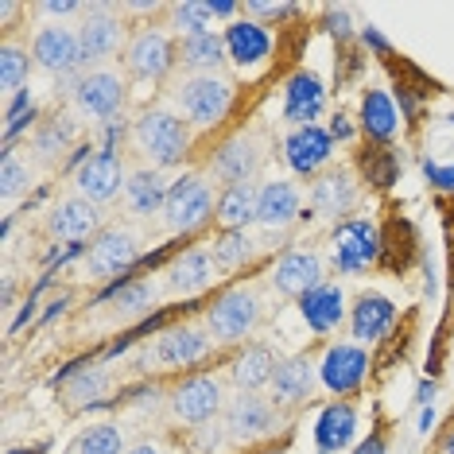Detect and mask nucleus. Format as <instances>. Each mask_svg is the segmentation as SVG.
<instances>
[{
  "label": "nucleus",
  "instance_id": "f257e3e1",
  "mask_svg": "<svg viewBox=\"0 0 454 454\" xmlns=\"http://www.w3.org/2000/svg\"><path fill=\"white\" fill-rule=\"evenodd\" d=\"M233 98H237V90L225 74H187L175 82V90H171L175 113H179L191 129L222 125L233 109Z\"/></svg>",
  "mask_w": 454,
  "mask_h": 454
},
{
  "label": "nucleus",
  "instance_id": "f03ea898",
  "mask_svg": "<svg viewBox=\"0 0 454 454\" xmlns=\"http://www.w3.org/2000/svg\"><path fill=\"white\" fill-rule=\"evenodd\" d=\"M191 140H194V129L171 109H148L132 125V144L148 160V168H156V171L183 163V156L191 152Z\"/></svg>",
  "mask_w": 454,
  "mask_h": 454
},
{
  "label": "nucleus",
  "instance_id": "7ed1b4c3",
  "mask_svg": "<svg viewBox=\"0 0 454 454\" xmlns=\"http://www.w3.org/2000/svg\"><path fill=\"white\" fill-rule=\"evenodd\" d=\"M261 323V295L253 287H233L214 299V307H206L202 315V326L210 330L214 346H233V342H245V338L256 330Z\"/></svg>",
  "mask_w": 454,
  "mask_h": 454
},
{
  "label": "nucleus",
  "instance_id": "20e7f679",
  "mask_svg": "<svg viewBox=\"0 0 454 454\" xmlns=\"http://www.w3.org/2000/svg\"><path fill=\"white\" fill-rule=\"evenodd\" d=\"M218 202H214V187L206 175H179L171 179L168 202H163V225L168 233H191L202 222L214 218Z\"/></svg>",
  "mask_w": 454,
  "mask_h": 454
},
{
  "label": "nucleus",
  "instance_id": "39448f33",
  "mask_svg": "<svg viewBox=\"0 0 454 454\" xmlns=\"http://www.w3.org/2000/svg\"><path fill=\"white\" fill-rule=\"evenodd\" d=\"M70 101L82 117L90 121H113L121 117L129 101V86L117 70L109 67H94V70H82V74L70 82Z\"/></svg>",
  "mask_w": 454,
  "mask_h": 454
},
{
  "label": "nucleus",
  "instance_id": "423d86ee",
  "mask_svg": "<svg viewBox=\"0 0 454 454\" xmlns=\"http://www.w3.org/2000/svg\"><path fill=\"white\" fill-rule=\"evenodd\" d=\"M137 261H140V241L132 230H125V225L101 230L94 241L86 245V253H82V268H86L90 280H113V284H117V276L129 272Z\"/></svg>",
  "mask_w": 454,
  "mask_h": 454
},
{
  "label": "nucleus",
  "instance_id": "0eeeda50",
  "mask_svg": "<svg viewBox=\"0 0 454 454\" xmlns=\"http://www.w3.org/2000/svg\"><path fill=\"white\" fill-rule=\"evenodd\" d=\"M125 183H129L125 160H121L113 148L90 152L74 171V194L90 199L94 206H106V202L117 199V194H125Z\"/></svg>",
  "mask_w": 454,
  "mask_h": 454
},
{
  "label": "nucleus",
  "instance_id": "6e6552de",
  "mask_svg": "<svg viewBox=\"0 0 454 454\" xmlns=\"http://www.w3.org/2000/svg\"><path fill=\"white\" fill-rule=\"evenodd\" d=\"M380 253V233L369 218H346L338 222L334 237H330V261L342 276H357L377 261Z\"/></svg>",
  "mask_w": 454,
  "mask_h": 454
},
{
  "label": "nucleus",
  "instance_id": "1a4fd4ad",
  "mask_svg": "<svg viewBox=\"0 0 454 454\" xmlns=\"http://www.w3.org/2000/svg\"><path fill=\"white\" fill-rule=\"evenodd\" d=\"M214 349V338L210 330L199 326V323H183V326H171L156 338V346L148 349L144 365H160V369H187V365H199V361Z\"/></svg>",
  "mask_w": 454,
  "mask_h": 454
},
{
  "label": "nucleus",
  "instance_id": "9d476101",
  "mask_svg": "<svg viewBox=\"0 0 454 454\" xmlns=\"http://www.w3.org/2000/svg\"><path fill=\"white\" fill-rule=\"evenodd\" d=\"M32 59L35 67H43L47 74H74L82 63V43H78V27H67V24H39L35 35H32Z\"/></svg>",
  "mask_w": 454,
  "mask_h": 454
},
{
  "label": "nucleus",
  "instance_id": "9b49d317",
  "mask_svg": "<svg viewBox=\"0 0 454 454\" xmlns=\"http://www.w3.org/2000/svg\"><path fill=\"white\" fill-rule=\"evenodd\" d=\"M369 377V354L357 342H334L326 346L323 361H318V385L334 396H349L361 388V380Z\"/></svg>",
  "mask_w": 454,
  "mask_h": 454
},
{
  "label": "nucleus",
  "instance_id": "f8f14e48",
  "mask_svg": "<svg viewBox=\"0 0 454 454\" xmlns=\"http://www.w3.org/2000/svg\"><path fill=\"white\" fill-rule=\"evenodd\" d=\"M276 431V404L261 392H237L225 408V435L233 442H256Z\"/></svg>",
  "mask_w": 454,
  "mask_h": 454
},
{
  "label": "nucleus",
  "instance_id": "ddd939ff",
  "mask_svg": "<svg viewBox=\"0 0 454 454\" xmlns=\"http://www.w3.org/2000/svg\"><path fill=\"white\" fill-rule=\"evenodd\" d=\"M78 43H82V63L94 70L98 63H106V59H113L121 51V43H125V24H121L106 4H94L82 12Z\"/></svg>",
  "mask_w": 454,
  "mask_h": 454
},
{
  "label": "nucleus",
  "instance_id": "4468645a",
  "mask_svg": "<svg viewBox=\"0 0 454 454\" xmlns=\"http://www.w3.org/2000/svg\"><path fill=\"white\" fill-rule=\"evenodd\" d=\"M280 148H284V163L292 168V175H299V179H315V175L334 160V137H330L323 125L292 129Z\"/></svg>",
  "mask_w": 454,
  "mask_h": 454
},
{
  "label": "nucleus",
  "instance_id": "2eb2a0df",
  "mask_svg": "<svg viewBox=\"0 0 454 454\" xmlns=\"http://www.w3.org/2000/svg\"><path fill=\"white\" fill-rule=\"evenodd\" d=\"M175 59H179V51L171 47V39L160 27H144V32H137L125 43V70L129 78H140V82L163 78L175 67Z\"/></svg>",
  "mask_w": 454,
  "mask_h": 454
},
{
  "label": "nucleus",
  "instance_id": "dca6fc26",
  "mask_svg": "<svg viewBox=\"0 0 454 454\" xmlns=\"http://www.w3.org/2000/svg\"><path fill=\"white\" fill-rule=\"evenodd\" d=\"M268 284H272L280 295L303 299L307 292H315L318 284H326V264L315 249H287L280 261L272 264Z\"/></svg>",
  "mask_w": 454,
  "mask_h": 454
},
{
  "label": "nucleus",
  "instance_id": "f3484780",
  "mask_svg": "<svg viewBox=\"0 0 454 454\" xmlns=\"http://www.w3.org/2000/svg\"><path fill=\"white\" fill-rule=\"evenodd\" d=\"M222 380L218 377H187L171 392V416L187 427H202L222 411Z\"/></svg>",
  "mask_w": 454,
  "mask_h": 454
},
{
  "label": "nucleus",
  "instance_id": "a211bd4d",
  "mask_svg": "<svg viewBox=\"0 0 454 454\" xmlns=\"http://www.w3.org/2000/svg\"><path fill=\"white\" fill-rule=\"evenodd\" d=\"M225 55H230V63L237 70H256L268 63V55H272L276 39H272V27L256 24V20H249L241 12V20H233V24H225Z\"/></svg>",
  "mask_w": 454,
  "mask_h": 454
},
{
  "label": "nucleus",
  "instance_id": "6ab92c4d",
  "mask_svg": "<svg viewBox=\"0 0 454 454\" xmlns=\"http://www.w3.org/2000/svg\"><path fill=\"white\" fill-rule=\"evenodd\" d=\"M261 160H264V152H261V144H256V137H233L214 152L210 179L222 183V191L245 187V183H253V175L261 171Z\"/></svg>",
  "mask_w": 454,
  "mask_h": 454
},
{
  "label": "nucleus",
  "instance_id": "aec40b11",
  "mask_svg": "<svg viewBox=\"0 0 454 454\" xmlns=\"http://www.w3.org/2000/svg\"><path fill=\"white\" fill-rule=\"evenodd\" d=\"M47 230H51V237L70 241V245L86 241V237H98L101 233V206L82 199V194L59 199L55 206H51V214H47Z\"/></svg>",
  "mask_w": 454,
  "mask_h": 454
},
{
  "label": "nucleus",
  "instance_id": "412c9836",
  "mask_svg": "<svg viewBox=\"0 0 454 454\" xmlns=\"http://www.w3.org/2000/svg\"><path fill=\"white\" fill-rule=\"evenodd\" d=\"M323 113H326L323 78L311 74V70H295V74L284 82V121L292 129H303V125H315Z\"/></svg>",
  "mask_w": 454,
  "mask_h": 454
},
{
  "label": "nucleus",
  "instance_id": "4be33fe9",
  "mask_svg": "<svg viewBox=\"0 0 454 454\" xmlns=\"http://www.w3.org/2000/svg\"><path fill=\"white\" fill-rule=\"evenodd\" d=\"M218 261H214L210 245H194V249H183L168 268V287L171 295H202L206 287L218 280Z\"/></svg>",
  "mask_w": 454,
  "mask_h": 454
},
{
  "label": "nucleus",
  "instance_id": "5701e85b",
  "mask_svg": "<svg viewBox=\"0 0 454 454\" xmlns=\"http://www.w3.org/2000/svg\"><path fill=\"white\" fill-rule=\"evenodd\" d=\"M303 210V191L292 179H268L256 187V225L264 230H287Z\"/></svg>",
  "mask_w": 454,
  "mask_h": 454
},
{
  "label": "nucleus",
  "instance_id": "b1692460",
  "mask_svg": "<svg viewBox=\"0 0 454 454\" xmlns=\"http://www.w3.org/2000/svg\"><path fill=\"white\" fill-rule=\"evenodd\" d=\"M315 385H318V365L307 354H292L276 365V377L268 385V392H272L276 408H292V404H303L315 392Z\"/></svg>",
  "mask_w": 454,
  "mask_h": 454
},
{
  "label": "nucleus",
  "instance_id": "393cba45",
  "mask_svg": "<svg viewBox=\"0 0 454 454\" xmlns=\"http://www.w3.org/2000/svg\"><path fill=\"white\" fill-rule=\"evenodd\" d=\"M396 323V303L388 295H377V292H365L357 295V303L349 307V334H354L357 346H373L392 330Z\"/></svg>",
  "mask_w": 454,
  "mask_h": 454
},
{
  "label": "nucleus",
  "instance_id": "a878e982",
  "mask_svg": "<svg viewBox=\"0 0 454 454\" xmlns=\"http://www.w3.org/2000/svg\"><path fill=\"white\" fill-rule=\"evenodd\" d=\"M299 318L311 334H334L346 323V292L338 284H318L315 292L299 299Z\"/></svg>",
  "mask_w": 454,
  "mask_h": 454
},
{
  "label": "nucleus",
  "instance_id": "bb28decb",
  "mask_svg": "<svg viewBox=\"0 0 454 454\" xmlns=\"http://www.w3.org/2000/svg\"><path fill=\"white\" fill-rule=\"evenodd\" d=\"M307 206L318 214V218H342L357 206V183L349 171H326L311 183V194H307Z\"/></svg>",
  "mask_w": 454,
  "mask_h": 454
},
{
  "label": "nucleus",
  "instance_id": "cd10ccee",
  "mask_svg": "<svg viewBox=\"0 0 454 454\" xmlns=\"http://www.w3.org/2000/svg\"><path fill=\"white\" fill-rule=\"evenodd\" d=\"M354 439H357V411H354V404L338 400V404H326L323 411H318V419H315L318 450L338 454V450L354 447Z\"/></svg>",
  "mask_w": 454,
  "mask_h": 454
},
{
  "label": "nucleus",
  "instance_id": "c85d7f7f",
  "mask_svg": "<svg viewBox=\"0 0 454 454\" xmlns=\"http://www.w3.org/2000/svg\"><path fill=\"white\" fill-rule=\"evenodd\" d=\"M168 191H171V183L163 179V171L137 168V171H129V183H125V206L137 218H152V214H163Z\"/></svg>",
  "mask_w": 454,
  "mask_h": 454
},
{
  "label": "nucleus",
  "instance_id": "c756f323",
  "mask_svg": "<svg viewBox=\"0 0 454 454\" xmlns=\"http://www.w3.org/2000/svg\"><path fill=\"white\" fill-rule=\"evenodd\" d=\"M276 365H280V361H276V354L268 346H245L230 365V380L237 385V392H261L272 385Z\"/></svg>",
  "mask_w": 454,
  "mask_h": 454
},
{
  "label": "nucleus",
  "instance_id": "7c9ffc66",
  "mask_svg": "<svg viewBox=\"0 0 454 454\" xmlns=\"http://www.w3.org/2000/svg\"><path fill=\"white\" fill-rule=\"evenodd\" d=\"M179 63H183V70H191V74H222V67L230 63L225 39L218 32L179 39Z\"/></svg>",
  "mask_w": 454,
  "mask_h": 454
},
{
  "label": "nucleus",
  "instance_id": "2f4dec72",
  "mask_svg": "<svg viewBox=\"0 0 454 454\" xmlns=\"http://www.w3.org/2000/svg\"><path fill=\"white\" fill-rule=\"evenodd\" d=\"M357 121H361V132L369 140H392L400 129V113H396V101H392L385 90H365L361 98V109H357Z\"/></svg>",
  "mask_w": 454,
  "mask_h": 454
},
{
  "label": "nucleus",
  "instance_id": "473e14b6",
  "mask_svg": "<svg viewBox=\"0 0 454 454\" xmlns=\"http://www.w3.org/2000/svg\"><path fill=\"white\" fill-rule=\"evenodd\" d=\"M101 299H109L121 318H140V315H152V307L160 303V287L152 280H117L109 284V292Z\"/></svg>",
  "mask_w": 454,
  "mask_h": 454
},
{
  "label": "nucleus",
  "instance_id": "72a5a7b5",
  "mask_svg": "<svg viewBox=\"0 0 454 454\" xmlns=\"http://www.w3.org/2000/svg\"><path fill=\"white\" fill-rule=\"evenodd\" d=\"M74 140H78V125H74V117H55V121H43V125L35 129L32 148H35V156L51 168V163H59L70 148H74Z\"/></svg>",
  "mask_w": 454,
  "mask_h": 454
},
{
  "label": "nucleus",
  "instance_id": "f704fd0d",
  "mask_svg": "<svg viewBox=\"0 0 454 454\" xmlns=\"http://www.w3.org/2000/svg\"><path fill=\"white\" fill-rule=\"evenodd\" d=\"M214 218L222 222V230H249L256 222V187L253 183H245V187H225L218 194Z\"/></svg>",
  "mask_w": 454,
  "mask_h": 454
},
{
  "label": "nucleus",
  "instance_id": "c9c22d12",
  "mask_svg": "<svg viewBox=\"0 0 454 454\" xmlns=\"http://www.w3.org/2000/svg\"><path fill=\"white\" fill-rule=\"evenodd\" d=\"M210 253H214V261H218L222 272H237V268H245L253 261L256 241L249 237V230H225L210 241Z\"/></svg>",
  "mask_w": 454,
  "mask_h": 454
},
{
  "label": "nucleus",
  "instance_id": "e433bc0d",
  "mask_svg": "<svg viewBox=\"0 0 454 454\" xmlns=\"http://www.w3.org/2000/svg\"><path fill=\"white\" fill-rule=\"evenodd\" d=\"M32 63H35V59L27 55V47L12 43V39L0 47V90H4L8 98L24 94L27 78H32Z\"/></svg>",
  "mask_w": 454,
  "mask_h": 454
},
{
  "label": "nucleus",
  "instance_id": "4c0bfd02",
  "mask_svg": "<svg viewBox=\"0 0 454 454\" xmlns=\"http://www.w3.org/2000/svg\"><path fill=\"white\" fill-rule=\"evenodd\" d=\"M74 454H125V431H121V423H90L74 442Z\"/></svg>",
  "mask_w": 454,
  "mask_h": 454
},
{
  "label": "nucleus",
  "instance_id": "58836bf2",
  "mask_svg": "<svg viewBox=\"0 0 454 454\" xmlns=\"http://www.w3.org/2000/svg\"><path fill=\"white\" fill-rule=\"evenodd\" d=\"M171 24H175V32H179V39L214 32L210 0H183V4H175V8H171Z\"/></svg>",
  "mask_w": 454,
  "mask_h": 454
},
{
  "label": "nucleus",
  "instance_id": "ea45409f",
  "mask_svg": "<svg viewBox=\"0 0 454 454\" xmlns=\"http://www.w3.org/2000/svg\"><path fill=\"white\" fill-rule=\"evenodd\" d=\"M35 183V171L27 160L16 156V148L4 152V160H0V194H4V202H16L20 194H27Z\"/></svg>",
  "mask_w": 454,
  "mask_h": 454
},
{
  "label": "nucleus",
  "instance_id": "a19ab883",
  "mask_svg": "<svg viewBox=\"0 0 454 454\" xmlns=\"http://www.w3.org/2000/svg\"><path fill=\"white\" fill-rule=\"evenodd\" d=\"M106 392H109V373L101 365L78 369V373L67 380V400L70 404H98Z\"/></svg>",
  "mask_w": 454,
  "mask_h": 454
},
{
  "label": "nucleus",
  "instance_id": "79ce46f5",
  "mask_svg": "<svg viewBox=\"0 0 454 454\" xmlns=\"http://www.w3.org/2000/svg\"><path fill=\"white\" fill-rule=\"evenodd\" d=\"M32 117H35V101H32V94H16L12 98V106H8V113H4V137L12 140L16 132H24L27 125H32Z\"/></svg>",
  "mask_w": 454,
  "mask_h": 454
},
{
  "label": "nucleus",
  "instance_id": "37998d69",
  "mask_svg": "<svg viewBox=\"0 0 454 454\" xmlns=\"http://www.w3.org/2000/svg\"><path fill=\"white\" fill-rule=\"evenodd\" d=\"M295 12V4H272V0H245V16L256 20V24H264L268 27V20H284V16H292Z\"/></svg>",
  "mask_w": 454,
  "mask_h": 454
},
{
  "label": "nucleus",
  "instance_id": "c03bdc74",
  "mask_svg": "<svg viewBox=\"0 0 454 454\" xmlns=\"http://www.w3.org/2000/svg\"><path fill=\"white\" fill-rule=\"evenodd\" d=\"M365 171H369V183H377V187H388L392 175H396V160H392L388 152H373L369 163H365Z\"/></svg>",
  "mask_w": 454,
  "mask_h": 454
},
{
  "label": "nucleus",
  "instance_id": "a18cd8bd",
  "mask_svg": "<svg viewBox=\"0 0 454 454\" xmlns=\"http://www.w3.org/2000/svg\"><path fill=\"white\" fill-rule=\"evenodd\" d=\"M86 4H74V0H43L39 4V16H47V24H63L67 16H82Z\"/></svg>",
  "mask_w": 454,
  "mask_h": 454
},
{
  "label": "nucleus",
  "instance_id": "49530a36",
  "mask_svg": "<svg viewBox=\"0 0 454 454\" xmlns=\"http://www.w3.org/2000/svg\"><path fill=\"white\" fill-rule=\"evenodd\" d=\"M326 132H330V137H334V144L354 140V125H349V117H346V113H334V117H330V125H326Z\"/></svg>",
  "mask_w": 454,
  "mask_h": 454
},
{
  "label": "nucleus",
  "instance_id": "de8ad7c7",
  "mask_svg": "<svg viewBox=\"0 0 454 454\" xmlns=\"http://www.w3.org/2000/svg\"><path fill=\"white\" fill-rule=\"evenodd\" d=\"M330 24H334V27H330L334 35H349V27H346V8H338V12L330 8Z\"/></svg>",
  "mask_w": 454,
  "mask_h": 454
},
{
  "label": "nucleus",
  "instance_id": "09e8293b",
  "mask_svg": "<svg viewBox=\"0 0 454 454\" xmlns=\"http://www.w3.org/2000/svg\"><path fill=\"white\" fill-rule=\"evenodd\" d=\"M357 454H385V439H365V442H361V447H357Z\"/></svg>",
  "mask_w": 454,
  "mask_h": 454
},
{
  "label": "nucleus",
  "instance_id": "8fccbe9b",
  "mask_svg": "<svg viewBox=\"0 0 454 454\" xmlns=\"http://www.w3.org/2000/svg\"><path fill=\"white\" fill-rule=\"evenodd\" d=\"M361 39H365V47H377V51H385V39H380V32H377V27H365V32H361Z\"/></svg>",
  "mask_w": 454,
  "mask_h": 454
},
{
  "label": "nucleus",
  "instance_id": "3c124183",
  "mask_svg": "<svg viewBox=\"0 0 454 454\" xmlns=\"http://www.w3.org/2000/svg\"><path fill=\"white\" fill-rule=\"evenodd\" d=\"M125 454H160L156 442H137V447H129Z\"/></svg>",
  "mask_w": 454,
  "mask_h": 454
},
{
  "label": "nucleus",
  "instance_id": "603ef678",
  "mask_svg": "<svg viewBox=\"0 0 454 454\" xmlns=\"http://www.w3.org/2000/svg\"><path fill=\"white\" fill-rule=\"evenodd\" d=\"M431 396H435V385H427V380H423V385H419V404L427 408V404H431Z\"/></svg>",
  "mask_w": 454,
  "mask_h": 454
},
{
  "label": "nucleus",
  "instance_id": "864d4df0",
  "mask_svg": "<svg viewBox=\"0 0 454 454\" xmlns=\"http://www.w3.org/2000/svg\"><path fill=\"white\" fill-rule=\"evenodd\" d=\"M431 423H435V408H431V404H427V408H423V416H419V431H427V427H431Z\"/></svg>",
  "mask_w": 454,
  "mask_h": 454
},
{
  "label": "nucleus",
  "instance_id": "5fc2aeb1",
  "mask_svg": "<svg viewBox=\"0 0 454 454\" xmlns=\"http://www.w3.org/2000/svg\"><path fill=\"white\" fill-rule=\"evenodd\" d=\"M439 454H454V435H447V442L439 447Z\"/></svg>",
  "mask_w": 454,
  "mask_h": 454
},
{
  "label": "nucleus",
  "instance_id": "6e6d98bb",
  "mask_svg": "<svg viewBox=\"0 0 454 454\" xmlns=\"http://www.w3.org/2000/svg\"><path fill=\"white\" fill-rule=\"evenodd\" d=\"M276 454H287V450H276Z\"/></svg>",
  "mask_w": 454,
  "mask_h": 454
},
{
  "label": "nucleus",
  "instance_id": "4d7b16f0",
  "mask_svg": "<svg viewBox=\"0 0 454 454\" xmlns=\"http://www.w3.org/2000/svg\"><path fill=\"white\" fill-rule=\"evenodd\" d=\"M318 454H326V450H318Z\"/></svg>",
  "mask_w": 454,
  "mask_h": 454
}]
</instances>
